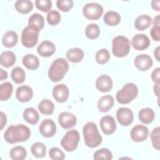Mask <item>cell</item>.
<instances>
[{"mask_svg": "<svg viewBox=\"0 0 160 160\" xmlns=\"http://www.w3.org/2000/svg\"><path fill=\"white\" fill-rule=\"evenodd\" d=\"M31 136V130L24 124L11 125L4 134L5 141L9 144H14L28 140Z\"/></svg>", "mask_w": 160, "mask_h": 160, "instance_id": "1", "label": "cell"}, {"mask_svg": "<svg viewBox=\"0 0 160 160\" xmlns=\"http://www.w3.org/2000/svg\"><path fill=\"white\" fill-rule=\"evenodd\" d=\"M82 132L85 144L89 148L98 147L102 142V137L94 122H87L83 127Z\"/></svg>", "mask_w": 160, "mask_h": 160, "instance_id": "2", "label": "cell"}, {"mask_svg": "<svg viewBox=\"0 0 160 160\" xmlns=\"http://www.w3.org/2000/svg\"><path fill=\"white\" fill-rule=\"evenodd\" d=\"M69 69V64L64 58H58L54 60L48 70V76L53 82L61 80Z\"/></svg>", "mask_w": 160, "mask_h": 160, "instance_id": "3", "label": "cell"}, {"mask_svg": "<svg viewBox=\"0 0 160 160\" xmlns=\"http://www.w3.org/2000/svg\"><path fill=\"white\" fill-rule=\"evenodd\" d=\"M138 94L137 86L132 82L126 83L121 90L116 93V100L118 102L123 104L130 103L136 98Z\"/></svg>", "mask_w": 160, "mask_h": 160, "instance_id": "4", "label": "cell"}, {"mask_svg": "<svg viewBox=\"0 0 160 160\" xmlns=\"http://www.w3.org/2000/svg\"><path fill=\"white\" fill-rule=\"evenodd\" d=\"M130 50V41L125 36H118L115 37L112 42V52L118 58H123L127 56Z\"/></svg>", "mask_w": 160, "mask_h": 160, "instance_id": "5", "label": "cell"}, {"mask_svg": "<svg viewBox=\"0 0 160 160\" xmlns=\"http://www.w3.org/2000/svg\"><path fill=\"white\" fill-rule=\"evenodd\" d=\"M39 30L35 26L28 25L22 32L21 42L24 46L31 48L38 42V36Z\"/></svg>", "mask_w": 160, "mask_h": 160, "instance_id": "6", "label": "cell"}, {"mask_svg": "<svg viewBox=\"0 0 160 160\" xmlns=\"http://www.w3.org/2000/svg\"><path fill=\"white\" fill-rule=\"evenodd\" d=\"M80 139L79 132L72 129L68 131L61 140V145L68 152H72L76 149Z\"/></svg>", "mask_w": 160, "mask_h": 160, "instance_id": "7", "label": "cell"}, {"mask_svg": "<svg viewBox=\"0 0 160 160\" xmlns=\"http://www.w3.org/2000/svg\"><path fill=\"white\" fill-rule=\"evenodd\" d=\"M103 12L102 6L96 2L87 3L83 8L82 13L89 19L96 20L101 18Z\"/></svg>", "mask_w": 160, "mask_h": 160, "instance_id": "8", "label": "cell"}, {"mask_svg": "<svg viewBox=\"0 0 160 160\" xmlns=\"http://www.w3.org/2000/svg\"><path fill=\"white\" fill-rule=\"evenodd\" d=\"M116 118L120 124L124 126H128L133 121V112L129 108H120L116 112Z\"/></svg>", "mask_w": 160, "mask_h": 160, "instance_id": "9", "label": "cell"}, {"mask_svg": "<svg viewBox=\"0 0 160 160\" xmlns=\"http://www.w3.org/2000/svg\"><path fill=\"white\" fill-rule=\"evenodd\" d=\"M149 134V130L146 126L138 124L131 131V138L134 142H139L146 140Z\"/></svg>", "mask_w": 160, "mask_h": 160, "instance_id": "10", "label": "cell"}, {"mask_svg": "<svg viewBox=\"0 0 160 160\" xmlns=\"http://www.w3.org/2000/svg\"><path fill=\"white\" fill-rule=\"evenodd\" d=\"M39 130L42 136L51 138L56 132V125L52 120L46 119L41 122L39 127Z\"/></svg>", "mask_w": 160, "mask_h": 160, "instance_id": "11", "label": "cell"}, {"mask_svg": "<svg viewBox=\"0 0 160 160\" xmlns=\"http://www.w3.org/2000/svg\"><path fill=\"white\" fill-rule=\"evenodd\" d=\"M53 98L59 102L66 101L69 98V91L68 86L64 84L56 85L52 90Z\"/></svg>", "mask_w": 160, "mask_h": 160, "instance_id": "12", "label": "cell"}, {"mask_svg": "<svg viewBox=\"0 0 160 160\" xmlns=\"http://www.w3.org/2000/svg\"><path fill=\"white\" fill-rule=\"evenodd\" d=\"M100 126L102 132L107 134H113L116 129V123L114 118L111 116H104L100 121Z\"/></svg>", "mask_w": 160, "mask_h": 160, "instance_id": "13", "label": "cell"}, {"mask_svg": "<svg viewBox=\"0 0 160 160\" xmlns=\"http://www.w3.org/2000/svg\"><path fill=\"white\" fill-rule=\"evenodd\" d=\"M58 121L62 128L69 129L76 125L77 118L72 113L69 112H62L59 115Z\"/></svg>", "mask_w": 160, "mask_h": 160, "instance_id": "14", "label": "cell"}, {"mask_svg": "<svg viewBox=\"0 0 160 160\" xmlns=\"http://www.w3.org/2000/svg\"><path fill=\"white\" fill-rule=\"evenodd\" d=\"M152 59L148 54L138 55L134 61V63L137 69L141 71H145L150 69L152 65Z\"/></svg>", "mask_w": 160, "mask_h": 160, "instance_id": "15", "label": "cell"}, {"mask_svg": "<svg viewBox=\"0 0 160 160\" xmlns=\"http://www.w3.org/2000/svg\"><path fill=\"white\" fill-rule=\"evenodd\" d=\"M132 45L133 48L138 51L147 49L150 45L149 38L144 34H138L132 38Z\"/></svg>", "mask_w": 160, "mask_h": 160, "instance_id": "16", "label": "cell"}, {"mask_svg": "<svg viewBox=\"0 0 160 160\" xmlns=\"http://www.w3.org/2000/svg\"><path fill=\"white\" fill-rule=\"evenodd\" d=\"M96 88L101 92H108L112 87V81L110 76L106 74L101 75L96 81Z\"/></svg>", "mask_w": 160, "mask_h": 160, "instance_id": "17", "label": "cell"}, {"mask_svg": "<svg viewBox=\"0 0 160 160\" xmlns=\"http://www.w3.org/2000/svg\"><path fill=\"white\" fill-rule=\"evenodd\" d=\"M33 96L32 88L26 85L19 86L16 92V97L18 100L22 102H26L31 99Z\"/></svg>", "mask_w": 160, "mask_h": 160, "instance_id": "18", "label": "cell"}, {"mask_svg": "<svg viewBox=\"0 0 160 160\" xmlns=\"http://www.w3.org/2000/svg\"><path fill=\"white\" fill-rule=\"evenodd\" d=\"M38 54L42 57L48 58L51 56L56 51V47L53 42L49 41H42L38 47Z\"/></svg>", "mask_w": 160, "mask_h": 160, "instance_id": "19", "label": "cell"}, {"mask_svg": "<svg viewBox=\"0 0 160 160\" xmlns=\"http://www.w3.org/2000/svg\"><path fill=\"white\" fill-rule=\"evenodd\" d=\"M114 104V98L111 95L102 96L98 102V108L99 111L105 112L112 108Z\"/></svg>", "mask_w": 160, "mask_h": 160, "instance_id": "20", "label": "cell"}, {"mask_svg": "<svg viewBox=\"0 0 160 160\" xmlns=\"http://www.w3.org/2000/svg\"><path fill=\"white\" fill-rule=\"evenodd\" d=\"M16 60L14 53L11 51H6L1 54L0 62L5 68H9L14 65Z\"/></svg>", "mask_w": 160, "mask_h": 160, "instance_id": "21", "label": "cell"}, {"mask_svg": "<svg viewBox=\"0 0 160 160\" xmlns=\"http://www.w3.org/2000/svg\"><path fill=\"white\" fill-rule=\"evenodd\" d=\"M152 23L151 18L146 14L139 16L135 20L134 26L139 31H143L148 28Z\"/></svg>", "mask_w": 160, "mask_h": 160, "instance_id": "22", "label": "cell"}, {"mask_svg": "<svg viewBox=\"0 0 160 160\" xmlns=\"http://www.w3.org/2000/svg\"><path fill=\"white\" fill-rule=\"evenodd\" d=\"M23 118L28 123L31 124H36L39 119V115L36 109L33 108H26L22 114Z\"/></svg>", "mask_w": 160, "mask_h": 160, "instance_id": "23", "label": "cell"}, {"mask_svg": "<svg viewBox=\"0 0 160 160\" xmlns=\"http://www.w3.org/2000/svg\"><path fill=\"white\" fill-rule=\"evenodd\" d=\"M18 40V36L14 31H7L2 36V42L5 47L11 48L14 46Z\"/></svg>", "mask_w": 160, "mask_h": 160, "instance_id": "24", "label": "cell"}, {"mask_svg": "<svg viewBox=\"0 0 160 160\" xmlns=\"http://www.w3.org/2000/svg\"><path fill=\"white\" fill-rule=\"evenodd\" d=\"M24 66L28 69L34 70L39 68V61L37 56L32 54H26L22 59Z\"/></svg>", "mask_w": 160, "mask_h": 160, "instance_id": "25", "label": "cell"}, {"mask_svg": "<svg viewBox=\"0 0 160 160\" xmlns=\"http://www.w3.org/2000/svg\"><path fill=\"white\" fill-rule=\"evenodd\" d=\"M83 51L78 48H74L70 49L66 52L67 59L72 62H79L81 61L84 58Z\"/></svg>", "mask_w": 160, "mask_h": 160, "instance_id": "26", "label": "cell"}, {"mask_svg": "<svg viewBox=\"0 0 160 160\" xmlns=\"http://www.w3.org/2000/svg\"><path fill=\"white\" fill-rule=\"evenodd\" d=\"M154 111L149 108H146L141 109L139 112V119L144 124H148L152 122L154 118Z\"/></svg>", "mask_w": 160, "mask_h": 160, "instance_id": "27", "label": "cell"}, {"mask_svg": "<svg viewBox=\"0 0 160 160\" xmlns=\"http://www.w3.org/2000/svg\"><path fill=\"white\" fill-rule=\"evenodd\" d=\"M103 20L108 26H116L120 22L121 16L117 12L110 11L105 13Z\"/></svg>", "mask_w": 160, "mask_h": 160, "instance_id": "28", "label": "cell"}, {"mask_svg": "<svg viewBox=\"0 0 160 160\" xmlns=\"http://www.w3.org/2000/svg\"><path fill=\"white\" fill-rule=\"evenodd\" d=\"M15 8L21 14H27L32 9L33 4L31 1L18 0L15 3Z\"/></svg>", "mask_w": 160, "mask_h": 160, "instance_id": "29", "label": "cell"}, {"mask_svg": "<svg viewBox=\"0 0 160 160\" xmlns=\"http://www.w3.org/2000/svg\"><path fill=\"white\" fill-rule=\"evenodd\" d=\"M38 109L41 113L45 115H50L54 112V104L51 100L44 99L39 103Z\"/></svg>", "mask_w": 160, "mask_h": 160, "instance_id": "30", "label": "cell"}, {"mask_svg": "<svg viewBox=\"0 0 160 160\" xmlns=\"http://www.w3.org/2000/svg\"><path fill=\"white\" fill-rule=\"evenodd\" d=\"M13 87L11 82H5L0 86V99L1 101L8 100L11 96Z\"/></svg>", "mask_w": 160, "mask_h": 160, "instance_id": "31", "label": "cell"}, {"mask_svg": "<svg viewBox=\"0 0 160 160\" xmlns=\"http://www.w3.org/2000/svg\"><path fill=\"white\" fill-rule=\"evenodd\" d=\"M11 159L14 160H22L26 158L27 151L26 149L21 146H17L12 148L9 152Z\"/></svg>", "mask_w": 160, "mask_h": 160, "instance_id": "32", "label": "cell"}, {"mask_svg": "<svg viewBox=\"0 0 160 160\" xmlns=\"http://www.w3.org/2000/svg\"><path fill=\"white\" fill-rule=\"evenodd\" d=\"M11 78L17 84L22 83L26 79V73L24 69L20 67H15L11 73Z\"/></svg>", "mask_w": 160, "mask_h": 160, "instance_id": "33", "label": "cell"}, {"mask_svg": "<svg viewBox=\"0 0 160 160\" xmlns=\"http://www.w3.org/2000/svg\"><path fill=\"white\" fill-rule=\"evenodd\" d=\"M28 24L29 25L36 27L40 31L44 26V19L41 14L34 13L29 17Z\"/></svg>", "mask_w": 160, "mask_h": 160, "instance_id": "34", "label": "cell"}, {"mask_svg": "<svg viewBox=\"0 0 160 160\" xmlns=\"http://www.w3.org/2000/svg\"><path fill=\"white\" fill-rule=\"evenodd\" d=\"M31 151L34 156L38 158H43L46 155V147L43 143L41 142H36L32 145Z\"/></svg>", "mask_w": 160, "mask_h": 160, "instance_id": "35", "label": "cell"}, {"mask_svg": "<svg viewBox=\"0 0 160 160\" xmlns=\"http://www.w3.org/2000/svg\"><path fill=\"white\" fill-rule=\"evenodd\" d=\"M85 34L87 38L91 39L98 38L100 34V29L98 25L94 23L88 24L85 29Z\"/></svg>", "mask_w": 160, "mask_h": 160, "instance_id": "36", "label": "cell"}, {"mask_svg": "<svg viewBox=\"0 0 160 160\" xmlns=\"http://www.w3.org/2000/svg\"><path fill=\"white\" fill-rule=\"evenodd\" d=\"M93 158L94 159L111 160L112 158V154L108 149L102 148L94 152Z\"/></svg>", "mask_w": 160, "mask_h": 160, "instance_id": "37", "label": "cell"}, {"mask_svg": "<svg viewBox=\"0 0 160 160\" xmlns=\"http://www.w3.org/2000/svg\"><path fill=\"white\" fill-rule=\"evenodd\" d=\"M109 58V52L106 49H101L96 54V60L100 64H104L108 62Z\"/></svg>", "mask_w": 160, "mask_h": 160, "instance_id": "38", "label": "cell"}, {"mask_svg": "<svg viewBox=\"0 0 160 160\" xmlns=\"http://www.w3.org/2000/svg\"><path fill=\"white\" fill-rule=\"evenodd\" d=\"M48 22L51 26H55L59 23L61 21V14L56 10L50 11L47 14Z\"/></svg>", "mask_w": 160, "mask_h": 160, "instance_id": "39", "label": "cell"}, {"mask_svg": "<svg viewBox=\"0 0 160 160\" xmlns=\"http://www.w3.org/2000/svg\"><path fill=\"white\" fill-rule=\"evenodd\" d=\"M159 132H160V128L159 126H158L154 128L151 133V139L152 146L158 151L159 150V147H160Z\"/></svg>", "mask_w": 160, "mask_h": 160, "instance_id": "40", "label": "cell"}, {"mask_svg": "<svg viewBox=\"0 0 160 160\" xmlns=\"http://www.w3.org/2000/svg\"><path fill=\"white\" fill-rule=\"evenodd\" d=\"M73 4L72 0H58L56 2L58 8L63 12L69 11L72 8Z\"/></svg>", "mask_w": 160, "mask_h": 160, "instance_id": "41", "label": "cell"}, {"mask_svg": "<svg viewBox=\"0 0 160 160\" xmlns=\"http://www.w3.org/2000/svg\"><path fill=\"white\" fill-rule=\"evenodd\" d=\"M36 8L43 11H49L52 7V2L50 0H36L35 1Z\"/></svg>", "mask_w": 160, "mask_h": 160, "instance_id": "42", "label": "cell"}, {"mask_svg": "<svg viewBox=\"0 0 160 160\" xmlns=\"http://www.w3.org/2000/svg\"><path fill=\"white\" fill-rule=\"evenodd\" d=\"M49 158L54 160H62L65 158L64 153L58 148H52L49 151Z\"/></svg>", "mask_w": 160, "mask_h": 160, "instance_id": "43", "label": "cell"}, {"mask_svg": "<svg viewBox=\"0 0 160 160\" xmlns=\"http://www.w3.org/2000/svg\"><path fill=\"white\" fill-rule=\"evenodd\" d=\"M150 33L153 40L159 41L160 40V26H153Z\"/></svg>", "mask_w": 160, "mask_h": 160, "instance_id": "44", "label": "cell"}, {"mask_svg": "<svg viewBox=\"0 0 160 160\" xmlns=\"http://www.w3.org/2000/svg\"><path fill=\"white\" fill-rule=\"evenodd\" d=\"M159 74H160V68H157L153 70L151 73V79L155 83L160 82L159 81Z\"/></svg>", "mask_w": 160, "mask_h": 160, "instance_id": "45", "label": "cell"}, {"mask_svg": "<svg viewBox=\"0 0 160 160\" xmlns=\"http://www.w3.org/2000/svg\"><path fill=\"white\" fill-rule=\"evenodd\" d=\"M7 121V118L6 114L3 112H1V130L6 125Z\"/></svg>", "mask_w": 160, "mask_h": 160, "instance_id": "46", "label": "cell"}, {"mask_svg": "<svg viewBox=\"0 0 160 160\" xmlns=\"http://www.w3.org/2000/svg\"><path fill=\"white\" fill-rule=\"evenodd\" d=\"M159 3H160L159 0H153L151 2V6L154 10L159 11L160 10Z\"/></svg>", "mask_w": 160, "mask_h": 160, "instance_id": "47", "label": "cell"}, {"mask_svg": "<svg viewBox=\"0 0 160 160\" xmlns=\"http://www.w3.org/2000/svg\"><path fill=\"white\" fill-rule=\"evenodd\" d=\"M8 78V72L2 69H0V80L2 81Z\"/></svg>", "mask_w": 160, "mask_h": 160, "instance_id": "48", "label": "cell"}, {"mask_svg": "<svg viewBox=\"0 0 160 160\" xmlns=\"http://www.w3.org/2000/svg\"><path fill=\"white\" fill-rule=\"evenodd\" d=\"M159 84H160V82H158V83H155L154 86V92L155 95L158 97L159 95Z\"/></svg>", "mask_w": 160, "mask_h": 160, "instance_id": "49", "label": "cell"}, {"mask_svg": "<svg viewBox=\"0 0 160 160\" xmlns=\"http://www.w3.org/2000/svg\"><path fill=\"white\" fill-rule=\"evenodd\" d=\"M154 57L156 58V60L158 61H160V58H159V46H158L155 49H154Z\"/></svg>", "mask_w": 160, "mask_h": 160, "instance_id": "50", "label": "cell"}, {"mask_svg": "<svg viewBox=\"0 0 160 160\" xmlns=\"http://www.w3.org/2000/svg\"><path fill=\"white\" fill-rule=\"evenodd\" d=\"M153 25L154 26H160V16H156L153 21Z\"/></svg>", "mask_w": 160, "mask_h": 160, "instance_id": "51", "label": "cell"}]
</instances>
